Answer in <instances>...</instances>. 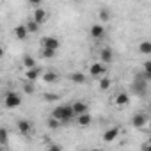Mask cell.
<instances>
[{
  "mask_svg": "<svg viewBox=\"0 0 151 151\" xmlns=\"http://www.w3.org/2000/svg\"><path fill=\"white\" fill-rule=\"evenodd\" d=\"M100 57H101V62H103L105 66H109V64L114 60V52H112V48H103V50L100 52Z\"/></svg>",
  "mask_w": 151,
  "mask_h": 151,
  "instance_id": "15",
  "label": "cell"
},
{
  "mask_svg": "<svg viewBox=\"0 0 151 151\" xmlns=\"http://www.w3.org/2000/svg\"><path fill=\"white\" fill-rule=\"evenodd\" d=\"M46 18H48V13L39 6V7H34V13H32V20H36L39 25L41 23H45L46 22Z\"/></svg>",
  "mask_w": 151,
  "mask_h": 151,
  "instance_id": "8",
  "label": "cell"
},
{
  "mask_svg": "<svg viewBox=\"0 0 151 151\" xmlns=\"http://www.w3.org/2000/svg\"><path fill=\"white\" fill-rule=\"evenodd\" d=\"M14 37H16L18 41H25V39L29 37V30H27L25 23H22V25H16V27H14Z\"/></svg>",
  "mask_w": 151,
  "mask_h": 151,
  "instance_id": "11",
  "label": "cell"
},
{
  "mask_svg": "<svg viewBox=\"0 0 151 151\" xmlns=\"http://www.w3.org/2000/svg\"><path fill=\"white\" fill-rule=\"evenodd\" d=\"M41 78L45 84H55L59 80V75L55 71H46V73H41Z\"/></svg>",
  "mask_w": 151,
  "mask_h": 151,
  "instance_id": "17",
  "label": "cell"
},
{
  "mask_svg": "<svg viewBox=\"0 0 151 151\" xmlns=\"http://www.w3.org/2000/svg\"><path fill=\"white\" fill-rule=\"evenodd\" d=\"M71 109H73V114L75 116L84 114V112H89V105L86 101H75V103H71Z\"/></svg>",
  "mask_w": 151,
  "mask_h": 151,
  "instance_id": "13",
  "label": "cell"
},
{
  "mask_svg": "<svg viewBox=\"0 0 151 151\" xmlns=\"http://www.w3.org/2000/svg\"><path fill=\"white\" fill-rule=\"evenodd\" d=\"M2 147H4V146H2V144H0V149H2Z\"/></svg>",
  "mask_w": 151,
  "mask_h": 151,
  "instance_id": "33",
  "label": "cell"
},
{
  "mask_svg": "<svg viewBox=\"0 0 151 151\" xmlns=\"http://www.w3.org/2000/svg\"><path fill=\"white\" fill-rule=\"evenodd\" d=\"M4 53H6V52H4V48H2V46H0V59H2V57H4Z\"/></svg>",
  "mask_w": 151,
  "mask_h": 151,
  "instance_id": "32",
  "label": "cell"
},
{
  "mask_svg": "<svg viewBox=\"0 0 151 151\" xmlns=\"http://www.w3.org/2000/svg\"><path fill=\"white\" fill-rule=\"evenodd\" d=\"M22 96H20V93H14V91H9L7 94H6V98H4V103H6V107L7 109H18L20 105H22Z\"/></svg>",
  "mask_w": 151,
  "mask_h": 151,
  "instance_id": "3",
  "label": "cell"
},
{
  "mask_svg": "<svg viewBox=\"0 0 151 151\" xmlns=\"http://www.w3.org/2000/svg\"><path fill=\"white\" fill-rule=\"evenodd\" d=\"M41 55H43L45 59H53V57L57 55V52L52 50V48H45V46H41Z\"/></svg>",
  "mask_w": 151,
  "mask_h": 151,
  "instance_id": "22",
  "label": "cell"
},
{
  "mask_svg": "<svg viewBox=\"0 0 151 151\" xmlns=\"http://www.w3.org/2000/svg\"><path fill=\"white\" fill-rule=\"evenodd\" d=\"M147 123H149V119H147L146 114H135V116L132 117V126H133V128H144Z\"/></svg>",
  "mask_w": 151,
  "mask_h": 151,
  "instance_id": "7",
  "label": "cell"
},
{
  "mask_svg": "<svg viewBox=\"0 0 151 151\" xmlns=\"http://www.w3.org/2000/svg\"><path fill=\"white\" fill-rule=\"evenodd\" d=\"M59 98V94H53V93H45V100L46 101H55Z\"/></svg>",
  "mask_w": 151,
  "mask_h": 151,
  "instance_id": "28",
  "label": "cell"
},
{
  "mask_svg": "<svg viewBox=\"0 0 151 151\" xmlns=\"http://www.w3.org/2000/svg\"><path fill=\"white\" fill-rule=\"evenodd\" d=\"M7 140H9V132H7L6 128H0V144L6 146Z\"/></svg>",
  "mask_w": 151,
  "mask_h": 151,
  "instance_id": "24",
  "label": "cell"
},
{
  "mask_svg": "<svg viewBox=\"0 0 151 151\" xmlns=\"http://www.w3.org/2000/svg\"><path fill=\"white\" fill-rule=\"evenodd\" d=\"M119 133H121V130H119L117 126H112V128H109V130L103 133V140H105V142H112V140H116V139L119 137Z\"/></svg>",
  "mask_w": 151,
  "mask_h": 151,
  "instance_id": "12",
  "label": "cell"
},
{
  "mask_svg": "<svg viewBox=\"0 0 151 151\" xmlns=\"http://www.w3.org/2000/svg\"><path fill=\"white\" fill-rule=\"evenodd\" d=\"M139 52H140L142 55H149V53H151V43H149V41H142V43L139 45Z\"/></svg>",
  "mask_w": 151,
  "mask_h": 151,
  "instance_id": "21",
  "label": "cell"
},
{
  "mask_svg": "<svg viewBox=\"0 0 151 151\" xmlns=\"http://www.w3.org/2000/svg\"><path fill=\"white\" fill-rule=\"evenodd\" d=\"M25 27H27L29 34H37V30H39V27H41V25H39L36 20H32V18H30V20L25 23Z\"/></svg>",
  "mask_w": 151,
  "mask_h": 151,
  "instance_id": "19",
  "label": "cell"
},
{
  "mask_svg": "<svg viewBox=\"0 0 151 151\" xmlns=\"http://www.w3.org/2000/svg\"><path fill=\"white\" fill-rule=\"evenodd\" d=\"M16 128H18V132H20L22 135H29V133L32 132V123H30L29 119H20V121L16 123Z\"/></svg>",
  "mask_w": 151,
  "mask_h": 151,
  "instance_id": "9",
  "label": "cell"
},
{
  "mask_svg": "<svg viewBox=\"0 0 151 151\" xmlns=\"http://www.w3.org/2000/svg\"><path fill=\"white\" fill-rule=\"evenodd\" d=\"M32 84H34V82H29V80L23 84V93H25V94H32V93H34V86H32Z\"/></svg>",
  "mask_w": 151,
  "mask_h": 151,
  "instance_id": "26",
  "label": "cell"
},
{
  "mask_svg": "<svg viewBox=\"0 0 151 151\" xmlns=\"http://www.w3.org/2000/svg\"><path fill=\"white\" fill-rule=\"evenodd\" d=\"M75 117H77V123H78L80 126H89V124H91V121H93V117H91V114H89V112L78 114V116H75Z\"/></svg>",
  "mask_w": 151,
  "mask_h": 151,
  "instance_id": "18",
  "label": "cell"
},
{
  "mask_svg": "<svg viewBox=\"0 0 151 151\" xmlns=\"http://www.w3.org/2000/svg\"><path fill=\"white\" fill-rule=\"evenodd\" d=\"M50 149H53V151H59V149H60V146H57V144H50Z\"/></svg>",
  "mask_w": 151,
  "mask_h": 151,
  "instance_id": "31",
  "label": "cell"
},
{
  "mask_svg": "<svg viewBox=\"0 0 151 151\" xmlns=\"http://www.w3.org/2000/svg\"><path fill=\"white\" fill-rule=\"evenodd\" d=\"M37 78H41V68H39V66H34V68L25 69V80L36 82Z\"/></svg>",
  "mask_w": 151,
  "mask_h": 151,
  "instance_id": "6",
  "label": "cell"
},
{
  "mask_svg": "<svg viewBox=\"0 0 151 151\" xmlns=\"http://www.w3.org/2000/svg\"><path fill=\"white\" fill-rule=\"evenodd\" d=\"M69 80H71L73 84H77V86H84V84L87 82V77H86L84 73H80V71H75V73L69 75Z\"/></svg>",
  "mask_w": 151,
  "mask_h": 151,
  "instance_id": "14",
  "label": "cell"
},
{
  "mask_svg": "<svg viewBox=\"0 0 151 151\" xmlns=\"http://www.w3.org/2000/svg\"><path fill=\"white\" fill-rule=\"evenodd\" d=\"M114 103H116L117 107H126V105L130 103V94H128V93H119V94H116Z\"/></svg>",
  "mask_w": 151,
  "mask_h": 151,
  "instance_id": "16",
  "label": "cell"
},
{
  "mask_svg": "<svg viewBox=\"0 0 151 151\" xmlns=\"http://www.w3.org/2000/svg\"><path fill=\"white\" fill-rule=\"evenodd\" d=\"M110 18H112V14H110V11H109V9H101V11H100V20H101L103 23H107Z\"/></svg>",
  "mask_w": 151,
  "mask_h": 151,
  "instance_id": "25",
  "label": "cell"
},
{
  "mask_svg": "<svg viewBox=\"0 0 151 151\" xmlns=\"http://www.w3.org/2000/svg\"><path fill=\"white\" fill-rule=\"evenodd\" d=\"M22 64H23V68H25V69H29V68H34V66H37L36 59H34V57H30V55H25V57L22 59Z\"/></svg>",
  "mask_w": 151,
  "mask_h": 151,
  "instance_id": "20",
  "label": "cell"
},
{
  "mask_svg": "<svg viewBox=\"0 0 151 151\" xmlns=\"http://www.w3.org/2000/svg\"><path fill=\"white\" fill-rule=\"evenodd\" d=\"M59 126H60V123H59L55 117H50V119H48V128L55 130V128H59Z\"/></svg>",
  "mask_w": 151,
  "mask_h": 151,
  "instance_id": "27",
  "label": "cell"
},
{
  "mask_svg": "<svg viewBox=\"0 0 151 151\" xmlns=\"http://www.w3.org/2000/svg\"><path fill=\"white\" fill-rule=\"evenodd\" d=\"M105 27L103 25H100V23H94L93 27H91V37L93 39H103L105 37Z\"/></svg>",
  "mask_w": 151,
  "mask_h": 151,
  "instance_id": "10",
  "label": "cell"
},
{
  "mask_svg": "<svg viewBox=\"0 0 151 151\" xmlns=\"http://www.w3.org/2000/svg\"><path fill=\"white\" fill-rule=\"evenodd\" d=\"M41 46H45V48H52V50L57 52L59 46H60V41H59V37H55V36H46V37H43Z\"/></svg>",
  "mask_w": 151,
  "mask_h": 151,
  "instance_id": "5",
  "label": "cell"
},
{
  "mask_svg": "<svg viewBox=\"0 0 151 151\" xmlns=\"http://www.w3.org/2000/svg\"><path fill=\"white\" fill-rule=\"evenodd\" d=\"M29 4H30L32 7H39V6L43 4V0H29Z\"/></svg>",
  "mask_w": 151,
  "mask_h": 151,
  "instance_id": "29",
  "label": "cell"
},
{
  "mask_svg": "<svg viewBox=\"0 0 151 151\" xmlns=\"http://www.w3.org/2000/svg\"><path fill=\"white\" fill-rule=\"evenodd\" d=\"M52 117H55L60 124H66V123H69V121L75 117V114H73L71 105H59V107H55V109H53Z\"/></svg>",
  "mask_w": 151,
  "mask_h": 151,
  "instance_id": "1",
  "label": "cell"
},
{
  "mask_svg": "<svg viewBox=\"0 0 151 151\" xmlns=\"http://www.w3.org/2000/svg\"><path fill=\"white\" fill-rule=\"evenodd\" d=\"M105 71H107V66H105L103 62H94V64H91V68H89L91 77H94V78H100V77H103V75H105Z\"/></svg>",
  "mask_w": 151,
  "mask_h": 151,
  "instance_id": "4",
  "label": "cell"
},
{
  "mask_svg": "<svg viewBox=\"0 0 151 151\" xmlns=\"http://www.w3.org/2000/svg\"><path fill=\"white\" fill-rule=\"evenodd\" d=\"M101 80H100V89L101 91H107V89H110V86H112V82H110V78L109 77H100Z\"/></svg>",
  "mask_w": 151,
  "mask_h": 151,
  "instance_id": "23",
  "label": "cell"
},
{
  "mask_svg": "<svg viewBox=\"0 0 151 151\" xmlns=\"http://www.w3.org/2000/svg\"><path fill=\"white\" fill-rule=\"evenodd\" d=\"M144 73H151V62L149 60L144 62Z\"/></svg>",
  "mask_w": 151,
  "mask_h": 151,
  "instance_id": "30",
  "label": "cell"
},
{
  "mask_svg": "<svg viewBox=\"0 0 151 151\" xmlns=\"http://www.w3.org/2000/svg\"><path fill=\"white\" fill-rule=\"evenodd\" d=\"M132 93H135L139 98H144L147 94V80L144 78V75H139L135 77L133 84H132Z\"/></svg>",
  "mask_w": 151,
  "mask_h": 151,
  "instance_id": "2",
  "label": "cell"
}]
</instances>
